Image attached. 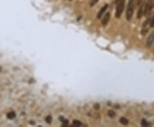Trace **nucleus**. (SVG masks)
Listing matches in <instances>:
<instances>
[{
	"label": "nucleus",
	"instance_id": "nucleus-2",
	"mask_svg": "<svg viewBox=\"0 0 154 127\" xmlns=\"http://www.w3.org/2000/svg\"><path fill=\"white\" fill-rule=\"evenodd\" d=\"M124 5H125V0H117L116 4V17L119 18L123 12L124 9Z\"/></svg>",
	"mask_w": 154,
	"mask_h": 127
},
{
	"label": "nucleus",
	"instance_id": "nucleus-8",
	"mask_svg": "<svg viewBox=\"0 0 154 127\" xmlns=\"http://www.w3.org/2000/svg\"><path fill=\"white\" fill-rule=\"evenodd\" d=\"M7 117L9 119H13V118H16V113L14 112H10V113H7Z\"/></svg>",
	"mask_w": 154,
	"mask_h": 127
},
{
	"label": "nucleus",
	"instance_id": "nucleus-10",
	"mask_svg": "<svg viewBox=\"0 0 154 127\" xmlns=\"http://www.w3.org/2000/svg\"><path fill=\"white\" fill-rule=\"evenodd\" d=\"M108 115H109L110 118H114L116 116V113H115L114 111H109L108 112Z\"/></svg>",
	"mask_w": 154,
	"mask_h": 127
},
{
	"label": "nucleus",
	"instance_id": "nucleus-12",
	"mask_svg": "<svg viewBox=\"0 0 154 127\" xmlns=\"http://www.w3.org/2000/svg\"><path fill=\"white\" fill-rule=\"evenodd\" d=\"M141 125H142V126H148V125H149V124H148V123L146 122L145 119H143V120L141 121Z\"/></svg>",
	"mask_w": 154,
	"mask_h": 127
},
{
	"label": "nucleus",
	"instance_id": "nucleus-4",
	"mask_svg": "<svg viewBox=\"0 0 154 127\" xmlns=\"http://www.w3.org/2000/svg\"><path fill=\"white\" fill-rule=\"evenodd\" d=\"M145 5V3L143 2L140 6H138V12H137V18H138V19H141V18L142 17L143 15H144Z\"/></svg>",
	"mask_w": 154,
	"mask_h": 127
},
{
	"label": "nucleus",
	"instance_id": "nucleus-15",
	"mask_svg": "<svg viewBox=\"0 0 154 127\" xmlns=\"http://www.w3.org/2000/svg\"><path fill=\"white\" fill-rule=\"evenodd\" d=\"M45 121H46L48 124H50V123L51 122V116H47L46 118H45Z\"/></svg>",
	"mask_w": 154,
	"mask_h": 127
},
{
	"label": "nucleus",
	"instance_id": "nucleus-3",
	"mask_svg": "<svg viewBox=\"0 0 154 127\" xmlns=\"http://www.w3.org/2000/svg\"><path fill=\"white\" fill-rule=\"evenodd\" d=\"M153 8H154V0H148L145 5L144 15H145V16H149Z\"/></svg>",
	"mask_w": 154,
	"mask_h": 127
},
{
	"label": "nucleus",
	"instance_id": "nucleus-9",
	"mask_svg": "<svg viewBox=\"0 0 154 127\" xmlns=\"http://www.w3.org/2000/svg\"><path fill=\"white\" fill-rule=\"evenodd\" d=\"M120 122H121V124H122V125H127L128 124V120L127 118H120Z\"/></svg>",
	"mask_w": 154,
	"mask_h": 127
},
{
	"label": "nucleus",
	"instance_id": "nucleus-7",
	"mask_svg": "<svg viewBox=\"0 0 154 127\" xmlns=\"http://www.w3.org/2000/svg\"><path fill=\"white\" fill-rule=\"evenodd\" d=\"M154 42V32H152L151 34L149 35V37L147 38V40H146V47H151Z\"/></svg>",
	"mask_w": 154,
	"mask_h": 127
},
{
	"label": "nucleus",
	"instance_id": "nucleus-13",
	"mask_svg": "<svg viewBox=\"0 0 154 127\" xmlns=\"http://www.w3.org/2000/svg\"><path fill=\"white\" fill-rule=\"evenodd\" d=\"M73 125H78V126H81V123L79 122V121L75 120L74 122H73Z\"/></svg>",
	"mask_w": 154,
	"mask_h": 127
},
{
	"label": "nucleus",
	"instance_id": "nucleus-5",
	"mask_svg": "<svg viewBox=\"0 0 154 127\" xmlns=\"http://www.w3.org/2000/svg\"><path fill=\"white\" fill-rule=\"evenodd\" d=\"M107 9H108V5H104V6L100 9V10H99V12L98 13V15H97V18H98V19H100L101 17H103L105 13V11L107 10Z\"/></svg>",
	"mask_w": 154,
	"mask_h": 127
},
{
	"label": "nucleus",
	"instance_id": "nucleus-11",
	"mask_svg": "<svg viewBox=\"0 0 154 127\" xmlns=\"http://www.w3.org/2000/svg\"><path fill=\"white\" fill-rule=\"evenodd\" d=\"M98 0H92L91 3H90V6H91V7L94 6V5H96L97 3H98Z\"/></svg>",
	"mask_w": 154,
	"mask_h": 127
},
{
	"label": "nucleus",
	"instance_id": "nucleus-14",
	"mask_svg": "<svg viewBox=\"0 0 154 127\" xmlns=\"http://www.w3.org/2000/svg\"><path fill=\"white\" fill-rule=\"evenodd\" d=\"M150 26H151V27H154V15L152 16V20L150 22Z\"/></svg>",
	"mask_w": 154,
	"mask_h": 127
},
{
	"label": "nucleus",
	"instance_id": "nucleus-6",
	"mask_svg": "<svg viewBox=\"0 0 154 127\" xmlns=\"http://www.w3.org/2000/svg\"><path fill=\"white\" fill-rule=\"evenodd\" d=\"M110 14L109 12L104 15L103 19H102V25L103 26H106V25H107V23L110 21Z\"/></svg>",
	"mask_w": 154,
	"mask_h": 127
},
{
	"label": "nucleus",
	"instance_id": "nucleus-1",
	"mask_svg": "<svg viewBox=\"0 0 154 127\" xmlns=\"http://www.w3.org/2000/svg\"><path fill=\"white\" fill-rule=\"evenodd\" d=\"M134 1L135 0H128V3L127 11H126V18L128 21H131L133 15H134V4H135Z\"/></svg>",
	"mask_w": 154,
	"mask_h": 127
}]
</instances>
